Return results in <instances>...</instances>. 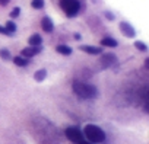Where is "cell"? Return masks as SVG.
Wrapping results in <instances>:
<instances>
[{"instance_id": "1", "label": "cell", "mask_w": 149, "mask_h": 144, "mask_svg": "<svg viewBox=\"0 0 149 144\" xmlns=\"http://www.w3.org/2000/svg\"><path fill=\"white\" fill-rule=\"evenodd\" d=\"M72 88H73V92L76 93L79 98H82V99H94L98 95L97 88L94 85H89V83H85V82L74 80Z\"/></svg>"}, {"instance_id": "2", "label": "cell", "mask_w": 149, "mask_h": 144, "mask_svg": "<svg viewBox=\"0 0 149 144\" xmlns=\"http://www.w3.org/2000/svg\"><path fill=\"white\" fill-rule=\"evenodd\" d=\"M84 135L86 137V140L92 144H98V143H104L105 141V132L94 124H88L84 130Z\"/></svg>"}, {"instance_id": "3", "label": "cell", "mask_w": 149, "mask_h": 144, "mask_svg": "<svg viewBox=\"0 0 149 144\" xmlns=\"http://www.w3.org/2000/svg\"><path fill=\"white\" fill-rule=\"evenodd\" d=\"M60 8L64 10V13L70 18L76 16L79 13V2L78 0H60Z\"/></svg>"}, {"instance_id": "4", "label": "cell", "mask_w": 149, "mask_h": 144, "mask_svg": "<svg viewBox=\"0 0 149 144\" xmlns=\"http://www.w3.org/2000/svg\"><path fill=\"white\" fill-rule=\"evenodd\" d=\"M66 137L72 141V143H74V144H79V143H82L84 141V134L79 131V128H76V127H69V128H66Z\"/></svg>"}, {"instance_id": "5", "label": "cell", "mask_w": 149, "mask_h": 144, "mask_svg": "<svg viewBox=\"0 0 149 144\" xmlns=\"http://www.w3.org/2000/svg\"><path fill=\"white\" fill-rule=\"evenodd\" d=\"M120 31H121V32H123V35H126L127 38H133V37L136 35L134 28H133L129 22H126V21L120 22Z\"/></svg>"}, {"instance_id": "6", "label": "cell", "mask_w": 149, "mask_h": 144, "mask_svg": "<svg viewBox=\"0 0 149 144\" xmlns=\"http://www.w3.org/2000/svg\"><path fill=\"white\" fill-rule=\"evenodd\" d=\"M41 50H42V47H28V48H24V50L21 51V57H24L25 60H26V58H31V57H34L35 54L41 52Z\"/></svg>"}, {"instance_id": "7", "label": "cell", "mask_w": 149, "mask_h": 144, "mask_svg": "<svg viewBox=\"0 0 149 144\" xmlns=\"http://www.w3.org/2000/svg\"><path fill=\"white\" fill-rule=\"evenodd\" d=\"M116 60H117V58H116V55H114V54H104V55L101 57V60H100V61H101L102 67H105V68H107V67H111V65L116 63Z\"/></svg>"}, {"instance_id": "8", "label": "cell", "mask_w": 149, "mask_h": 144, "mask_svg": "<svg viewBox=\"0 0 149 144\" xmlns=\"http://www.w3.org/2000/svg\"><path fill=\"white\" fill-rule=\"evenodd\" d=\"M41 28H42V29H44V32H47V34L53 32V29H54L53 21H51V19L48 18V16L42 18V21H41Z\"/></svg>"}, {"instance_id": "9", "label": "cell", "mask_w": 149, "mask_h": 144, "mask_svg": "<svg viewBox=\"0 0 149 144\" xmlns=\"http://www.w3.org/2000/svg\"><path fill=\"white\" fill-rule=\"evenodd\" d=\"M79 48H81L82 51L88 52V54H92V55H98V54L102 52V50H101L100 47H92V45H81Z\"/></svg>"}, {"instance_id": "10", "label": "cell", "mask_w": 149, "mask_h": 144, "mask_svg": "<svg viewBox=\"0 0 149 144\" xmlns=\"http://www.w3.org/2000/svg\"><path fill=\"white\" fill-rule=\"evenodd\" d=\"M28 42H29V47H41L42 38H41V37H40L38 34H34L32 37H29Z\"/></svg>"}, {"instance_id": "11", "label": "cell", "mask_w": 149, "mask_h": 144, "mask_svg": "<svg viewBox=\"0 0 149 144\" xmlns=\"http://www.w3.org/2000/svg\"><path fill=\"white\" fill-rule=\"evenodd\" d=\"M101 45H104V47H110V48H116L117 47V41L114 39V38H110V37H107V38H102L101 39Z\"/></svg>"}, {"instance_id": "12", "label": "cell", "mask_w": 149, "mask_h": 144, "mask_svg": "<svg viewBox=\"0 0 149 144\" xmlns=\"http://www.w3.org/2000/svg\"><path fill=\"white\" fill-rule=\"evenodd\" d=\"M56 51L61 55H70L72 54V48L69 45H57L56 47Z\"/></svg>"}, {"instance_id": "13", "label": "cell", "mask_w": 149, "mask_h": 144, "mask_svg": "<svg viewBox=\"0 0 149 144\" xmlns=\"http://www.w3.org/2000/svg\"><path fill=\"white\" fill-rule=\"evenodd\" d=\"M45 77H47V70L45 68H40L38 71H35V74H34V79L37 82H42Z\"/></svg>"}, {"instance_id": "14", "label": "cell", "mask_w": 149, "mask_h": 144, "mask_svg": "<svg viewBox=\"0 0 149 144\" xmlns=\"http://www.w3.org/2000/svg\"><path fill=\"white\" fill-rule=\"evenodd\" d=\"M5 29L8 31L9 37H13V35H15V32H16V25H15L12 21H9V22H6V26H5Z\"/></svg>"}, {"instance_id": "15", "label": "cell", "mask_w": 149, "mask_h": 144, "mask_svg": "<svg viewBox=\"0 0 149 144\" xmlns=\"http://www.w3.org/2000/svg\"><path fill=\"white\" fill-rule=\"evenodd\" d=\"M13 63H15L18 67H26V65H28V60H25V58L21 57V55L15 57V58H13Z\"/></svg>"}, {"instance_id": "16", "label": "cell", "mask_w": 149, "mask_h": 144, "mask_svg": "<svg viewBox=\"0 0 149 144\" xmlns=\"http://www.w3.org/2000/svg\"><path fill=\"white\" fill-rule=\"evenodd\" d=\"M134 47H136L139 51H142V52H146V51H148V47H146V44H145L143 41H136V42H134Z\"/></svg>"}, {"instance_id": "17", "label": "cell", "mask_w": 149, "mask_h": 144, "mask_svg": "<svg viewBox=\"0 0 149 144\" xmlns=\"http://www.w3.org/2000/svg\"><path fill=\"white\" fill-rule=\"evenodd\" d=\"M0 57H2V60H6V61L12 58L9 50H6V48H2V50H0Z\"/></svg>"}, {"instance_id": "18", "label": "cell", "mask_w": 149, "mask_h": 144, "mask_svg": "<svg viewBox=\"0 0 149 144\" xmlns=\"http://www.w3.org/2000/svg\"><path fill=\"white\" fill-rule=\"evenodd\" d=\"M32 8L40 10V9H44V0H32Z\"/></svg>"}, {"instance_id": "19", "label": "cell", "mask_w": 149, "mask_h": 144, "mask_svg": "<svg viewBox=\"0 0 149 144\" xmlns=\"http://www.w3.org/2000/svg\"><path fill=\"white\" fill-rule=\"evenodd\" d=\"M21 15V8H15L12 12H10V18H18Z\"/></svg>"}, {"instance_id": "20", "label": "cell", "mask_w": 149, "mask_h": 144, "mask_svg": "<svg viewBox=\"0 0 149 144\" xmlns=\"http://www.w3.org/2000/svg\"><path fill=\"white\" fill-rule=\"evenodd\" d=\"M104 16H105L108 21H114V15H113L111 12H108V10H105V12H104Z\"/></svg>"}, {"instance_id": "21", "label": "cell", "mask_w": 149, "mask_h": 144, "mask_svg": "<svg viewBox=\"0 0 149 144\" xmlns=\"http://www.w3.org/2000/svg\"><path fill=\"white\" fill-rule=\"evenodd\" d=\"M9 2H10V0H0V5H2V6H6Z\"/></svg>"}, {"instance_id": "22", "label": "cell", "mask_w": 149, "mask_h": 144, "mask_svg": "<svg viewBox=\"0 0 149 144\" xmlns=\"http://www.w3.org/2000/svg\"><path fill=\"white\" fill-rule=\"evenodd\" d=\"M81 38H82V37H81L79 34H74V39H81Z\"/></svg>"}, {"instance_id": "23", "label": "cell", "mask_w": 149, "mask_h": 144, "mask_svg": "<svg viewBox=\"0 0 149 144\" xmlns=\"http://www.w3.org/2000/svg\"><path fill=\"white\" fill-rule=\"evenodd\" d=\"M79 144H92V143H89V141H85V140H84V141H82V143H79Z\"/></svg>"}]
</instances>
